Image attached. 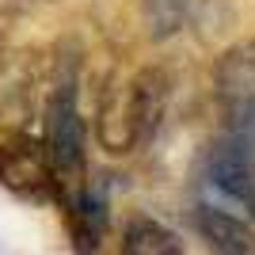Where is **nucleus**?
Instances as JSON below:
<instances>
[{
	"mask_svg": "<svg viewBox=\"0 0 255 255\" xmlns=\"http://www.w3.org/2000/svg\"><path fill=\"white\" fill-rule=\"evenodd\" d=\"M69 217H73V240L80 252H96L99 240H103L107 233V198L99 187H88V191H80L73 198V210H69Z\"/></svg>",
	"mask_w": 255,
	"mask_h": 255,
	"instance_id": "7",
	"label": "nucleus"
},
{
	"mask_svg": "<svg viewBox=\"0 0 255 255\" xmlns=\"http://www.w3.org/2000/svg\"><path fill=\"white\" fill-rule=\"evenodd\" d=\"M99 141L107 145V152H126L129 145H137V122H133L129 84L115 88L103 99V111H99Z\"/></svg>",
	"mask_w": 255,
	"mask_h": 255,
	"instance_id": "5",
	"label": "nucleus"
},
{
	"mask_svg": "<svg viewBox=\"0 0 255 255\" xmlns=\"http://www.w3.org/2000/svg\"><path fill=\"white\" fill-rule=\"evenodd\" d=\"M46 156L53 175H80L84 171V122L76 111V88L73 80H61L46 111Z\"/></svg>",
	"mask_w": 255,
	"mask_h": 255,
	"instance_id": "1",
	"label": "nucleus"
},
{
	"mask_svg": "<svg viewBox=\"0 0 255 255\" xmlns=\"http://www.w3.org/2000/svg\"><path fill=\"white\" fill-rule=\"evenodd\" d=\"M194 15V0H141V19L152 42H168Z\"/></svg>",
	"mask_w": 255,
	"mask_h": 255,
	"instance_id": "9",
	"label": "nucleus"
},
{
	"mask_svg": "<svg viewBox=\"0 0 255 255\" xmlns=\"http://www.w3.org/2000/svg\"><path fill=\"white\" fill-rule=\"evenodd\" d=\"M194 225H198V236L213 252H225V255H252L255 252V233L240 217L217 210V206H198L194 210Z\"/></svg>",
	"mask_w": 255,
	"mask_h": 255,
	"instance_id": "4",
	"label": "nucleus"
},
{
	"mask_svg": "<svg viewBox=\"0 0 255 255\" xmlns=\"http://www.w3.org/2000/svg\"><path fill=\"white\" fill-rule=\"evenodd\" d=\"M122 252L129 255H179V236L152 217H129L122 229Z\"/></svg>",
	"mask_w": 255,
	"mask_h": 255,
	"instance_id": "8",
	"label": "nucleus"
},
{
	"mask_svg": "<svg viewBox=\"0 0 255 255\" xmlns=\"http://www.w3.org/2000/svg\"><path fill=\"white\" fill-rule=\"evenodd\" d=\"M206 175L217 191H225L229 198L244 202L255 217V149L252 145H240L233 137H221L210 149L206 160Z\"/></svg>",
	"mask_w": 255,
	"mask_h": 255,
	"instance_id": "3",
	"label": "nucleus"
},
{
	"mask_svg": "<svg viewBox=\"0 0 255 255\" xmlns=\"http://www.w3.org/2000/svg\"><path fill=\"white\" fill-rule=\"evenodd\" d=\"M225 137L255 149V96L225 103Z\"/></svg>",
	"mask_w": 255,
	"mask_h": 255,
	"instance_id": "10",
	"label": "nucleus"
},
{
	"mask_svg": "<svg viewBox=\"0 0 255 255\" xmlns=\"http://www.w3.org/2000/svg\"><path fill=\"white\" fill-rule=\"evenodd\" d=\"M0 183L11 194H19V198L42 202L46 194H50V183H53V168H50L46 149H38L27 137L4 141L0 145Z\"/></svg>",
	"mask_w": 255,
	"mask_h": 255,
	"instance_id": "2",
	"label": "nucleus"
},
{
	"mask_svg": "<svg viewBox=\"0 0 255 255\" xmlns=\"http://www.w3.org/2000/svg\"><path fill=\"white\" fill-rule=\"evenodd\" d=\"M244 96H255V38L236 42L217 61V99L233 103Z\"/></svg>",
	"mask_w": 255,
	"mask_h": 255,
	"instance_id": "6",
	"label": "nucleus"
}]
</instances>
